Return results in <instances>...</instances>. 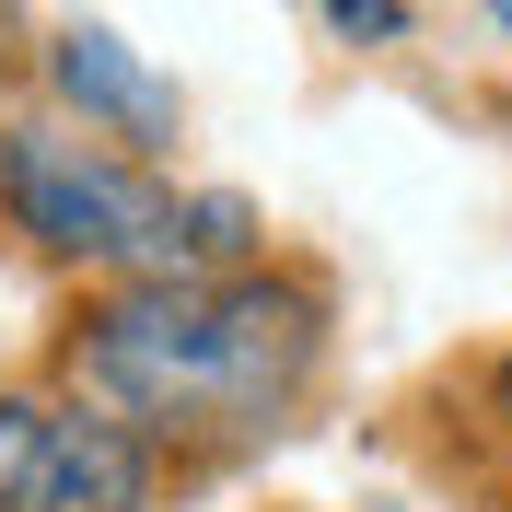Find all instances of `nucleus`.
Instances as JSON below:
<instances>
[{
	"label": "nucleus",
	"instance_id": "nucleus-2",
	"mask_svg": "<svg viewBox=\"0 0 512 512\" xmlns=\"http://www.w3.org/2000/svg\"><path fill=\"white\" fill-rule=\"evenodd\" d=\"M0 210L59 268H105V280H175V268H198V198H175L140 152H117L94 128H59V117L0 128Z\"/></svg>",
	"mask_w": 512,
	"mask_h": 512
},
{
	"label": "nucleus",
	"instance_id": "nucleus-1",
	"mask_svg": "<svg viewBox=\"0 0 512 512\" xmlns=\"http://www.w3.org/2000/svg\"><path fill=\"white\" fill-rule=\"evenodd\" d=\"M326 361V291L291 268L117 280L70 338V396L140 443H256Z\"/></svg>",
	"mask_w": 512,
	"mask_h": 512
},
{
	"label": "nucleus",
	"instance_id": "nucleus-5",
	"mask_svg": "<svg viewBox=\"0 0 512 512\" xmlns=\"http://www.w3.org/2000/svg\"><path fill=\"white\" fill-rule=\"evenodd\" d=\"M47 396H0V512H35V478H47Z\"/></svg>",
	"mask_w": 512,
	"mask_h": 512
},
{
	"label": "nucleus",
	"instance_id": "nucleus-6",
	"mask_svg": "<svg viewBox=\"0 0 512 512\" xmlns=\"http://www.w3.org/2000/svg\"><path fill=\"white\" fill-rule=\"evenodd\" d=\"M338 35H408V0H326Z\"/></svg>",
	"mask_w": 512,
	"mask_h": 512
},
{
	"label": "nucleus",
	"instance_id": "nucleus-3",
	"mask_svg": "<svg viewBox=\"0 0 512 512\" xmlns=\"http://www.w3.org/2000/svg\"><path fill=\"white\" fill-rule=\"evenodd\" d=\"M47 94L94 128V140H117V152H163L175 117H187L175 82H163L117 24H59V47H47Z\"/></svg>",
	"mask_w": 512,
	"mask_h": 512
},
{
	"label": "nucleus",
	"instance_id": "nucleus-7",
	"mask_svg": "<svg viewBox=\"0 0 512 512\" xmlns=\"http://www.w3.org/2000/svg\"><path fill=\"white\" fill-rule=\"evenodd\" d=\"M0 12H12V0H0Z\"/></svg>",
	"mask_w": 512,
	"mask_h": 512
},
{
	"label": "nucleus",
	"instance_id": "nucleus-4",
	"mask_svg": "<svg viewBox=\"0 0 512 512\" xmlns=\"http://www.w3.org/2000/svg\"><path fill=\"white\" fill-rule=\"evenodd\" d=\"M152 489H163V443H140L128 419L82 408V396L47 419V478H35V512H152Z\"/></svg>",
	"mask_w": 512,
	"mask_h": 512
}]
</instances>
